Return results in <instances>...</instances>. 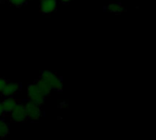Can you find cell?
Segmentation results:
<instances>
[{
    "label": "cell",
    "instance_id": "3",
    "mask_svg": "<svg viewBox=\"0 0 156 140\" xmlns=\"http://www.w3.org/2000/svg\"><path fill=\"white\" fill-rule=\"evenodd\" d=\"M25 108H26V112L27 116V120L37 122L38 121L42 116H43V111L41 108V105H38L37 103L31 102V101H27L24 103Z\"/></svg>",
    "mask_w": 156,
    "mask_h": 140
},
{
    "label": "cell",
    "instance_id": "2",
    "mask_svg": "<svg viewBox=\"0 0 156 140\" xmlns=\"http://www.w3.org/2000/svg\"><path fill=\"white\" fill-rule=\"evenodd\" d=\"M39 79H41L51 90L60 92L63 90L64 82L62 77L56 72L51 70H44L41 72Z\"/></svg>",
    "mask_w": 156,
    "mask_h": 140
},
{
    "label": "cell",
    "instance_id": "6",
    "mask_svg": "<svg viewBox=\"0 0 156 140\" xmlns=\"http://www.w3.org/2000/svg\"><path fill=\"white\" fill-rule=\"evenodd\" d=\"M20 90H21V85L19 83L7 80L1 96H3V97H16L20 92Z\"/></svg>",
    "mask_w": 156,
    "mask_h": 140
},
{
    "label": "cell",
    "instance_id": "4",
    "mask_svg": "<svg viewBox=\"0 0 156 140\" xmlns=\"http://www.w3.org/2000/svg\"><path fill=\"white\" fill-rule=\"evenodd\" d=\"M9 120L15 124H22L27 121V116L24 103H18L16 107L8 114Z\"/></svg>",
    "mask_w": 156,
    "mask_h": 140
},
{
    "label": "cell",
    "instance_id": "14",
    "mask_svg": "<svg viewBox=\"0 0 156 140\" xmlns=\"http://www.w3.org/2000/svg\"><path fill=\"white\" fill-rule=\"evenodd\" d=\"M4 115H5V113H4V110H3V108L1 105V101H0V117H3Z\"/></svg>",
    "mask_w": 156,
    "mask_h": 140
},
{
    "label": "cell",
    "instance_id": "9",
    "mask_svg": "<svg viewBox=\"0 0 156 140\" xmlns=\"http://www.w3.org/2000/svg\"><path fill=\"white\" fill-rule=\"evenodd\" d=\"M11 131L10 124L3 117H0V138H5L9 136Z\"/></svg>",
    "mask_w": 156,
    "mask_h": 140
},
{
    "label": "cell",
    "instance_id": "5",
    "mask_svg": "<svg viewBox=\"0 0 156 140\" xmlns=\"http://www.w3.org/2000/svg\"><path fill=\"white\" fill-rule=\"evenodd\" d=\"M58 5V0H39V10L44 15H49L57 10Z\"/></svg>",
    "mask_w": 156,
    "mask_h": 140
},
{
    "label": "cell",
    "instance_id": "12",
    "mask_svg": "<svg viewBox=\"0 0 156 140\" xmlns=\"http://www.w3.org/2000/svg\"><path fill=\"white\" fill-rule=\"evenodd\" d=\"M66 107H67V104H66L65 101H62V102L59 103V106H58L59 108H66Z\"/></svg>",
    "mask_w": 156,
    "mask_h": 140
},
{
    "label": "cell",
    "instance_id": "13",
    "mask_svg": "<svg viewBox=\"0 0 156 140\" xmlns=\"http://www.w3.org/2000/svg\"><path fill=\"white\" fill-rule=\"evenodd\" d=\"M58 1L61 4H69V3L72 2L73 0H58Z\"/></svg>",
    "mask_w": 156,
    "mask_h": 140
},
{
    "label": "cell",
    "instance_id": "11",
    "mask_svg": "<svg viewBox=\"0 0 156 140\" xmlns=\"http://www.w3.org/2000/svg\"><path fill=\"white\" fill-rule=\"evenodd\" d=\"M6 82H7V80H6L5 78L0 77V96H1L2 93H3V90H4V88H5V86Z\"/></svg>",
    "mask_w": 156,
    "mask_h": 140
},
{
    "label": "cell",
    "instance_id": "8",
    "mask_svg": "<svg viewBox=\"0 0 156 140\" xmlns=\"http://www.w3.org/2000/svg\"><path fill=\"white\" fill-rule=\"evenodd\" d=\"M106 10L113 15H122L125 11V7L119 1H112L107 5Z\"/></svg>",
    "mask_w": 156,
    "mask_h": 140
},
{
    "label": "cell",
    "instance_id": "1",
    "mask_svg": "<svg viewBox=\"0 0 156 140\" xmlns=\"http://www.w3.org/2000/svg\"><path fill=\"white\" fill-rule=\"evenodd\" d=\"M51 89L41 80L37 79L32 84L28 85L27 87V98L28 101L37 103L38 105H43L47 97L50 95Z\"/></svg>",
    "mask_w": 156,
    "mask_h": 140
},
{
    "label": "cell",
    "instance_id": "15",
    "mask_svg": "<svg viewBox=\"0 0 156 140\" xmlns=\"http://www.w3.org/2000/svg\"><path fill=\"white\" fill-rule=\"evenodd\" d=\"M2 1H5V0H0V2H2Z\"/></svg>",
    "mask_w": 156,
    "mask_h": 140
},
{
    "label": "cell",
    "instance_id": "10",
    "mask_svg": "<svg viewBox=\"0 0 156 140\" xmlns=\"http://www.w3.org/2000/svg\"><path fill=\"white\" fill-rule=\"evenodd\" d=\"M7 1L11 5H13L15 7H20V6L24 5L25 4H27V2L28 0H7Z\"/></svg>",
    "mask_w": 156,
    "mask_h": 140
},
{
    "label": "cell",
    "instance_id": "7",
    "mask_svg": "<svg viewBox=\"0 0 156 140\" xmlns=\"http://www.w3.org/2000/svg\"><path fill=\"white\" fill-rule=\"evenodd\" d=\"M19 103L18 99L16 97H4L1 100V105L5 114H9Z\"/></svg>",
    "mask_w": 156,
    "mask_h": 140
}]
</instances>
